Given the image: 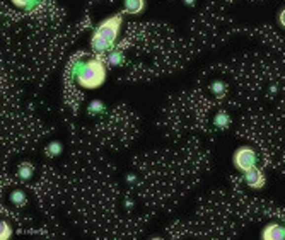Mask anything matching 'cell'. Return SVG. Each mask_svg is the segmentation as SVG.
Returning <instances> with one entry per match:
<instances>
[{"instance_id":"obj_16","label":"cell","mask_w":285,"mask_h":240,"mask_svg":"<svg viewBox=\"0 0 285 240\" xmlns=\"http://www.w3.org/2000/svg\"><path fill=\"white\" fill-rule=\"evenodd\" d=\"M277 21H279V24L285 29V7H284L282 10H280L279 14H277Z\"/></svg>"},{"instance_id":"obj_12","label":"cell","mask_w":285,"mask_h":240,"mask_svg":"<svg viewBox=\"0 0 285 240\" xmlns=\"http://www.w3.org/2000/svg\"><path fill=\"white\" fill-rule=\"evenodd\" d=\"M62 152H64V145H62L58 140H53V142H50L46 145V149H44V153H46V157H50V158L60 157Z\"/></svg>"},{"instance_id":"obj_20","label":"cell","mask_w":285,"mask_h":240,"mask_svg":"<svg viewBox=\"0 0 285 240\" xmlns=\"http://www.w3.org/2000/svg\"><path fill=\"white\" fill-rule=\"evenodd\" d=\"M277 90H279V87H277V86H272V87H270V94H275Z\"/></svg>"},{"instance_id":"obj_8","label":"cell","mask_w":285,"mask_h":240,"mask_svg":"<svg viewBox=\"0 0 285 240\" xmlns=\"http://www.w3.org/2000/svg\"><path fill=\"white\" fill-rule=\"evenodd\" d=\"M17 9L24 10V12H35L39 5H41L43 0H10Z\"/></svg>"},{"instance_id":"obj_7","label":"cell","mask_w":285,"mask_h":240,"mask_svg":"<svg viewBox=\"0 0 285 240\" xmlns=\"http://www.w3.org/2000/svg\"><path fill=\"white\" fill-rule=\"evenodd\" d=\"M35 176V165L31 162H22L17 167V177L22 180V182H28L29 179H33Z\"/></svg>"},{"instance_id":"obj_15","label":"cell","mask_w":285,"mask_h":240,"mask_svg":"<svg viewBox=\"0 0 285 240\" xmlns=\"http://www.w3.org/2000/svg\"><path fill=\"white\" fill-rule=\"evenodd\" d=\"M10 237H12V227L7 220H2L0 221V239L9 240Z\"/></svg>"},{"instance_id":"obj_14","label":"cell","mask_w":285,"mask_h":240,"mask_svg":"<svg viewBox=\"0 0 285 240\" xmlns=\"http://www.w3.org/2000/svg\"><path fill=\"white\" fill-rule=\"evenodd\" d=\"M210 92H212L214 95H217V97H224L225 92H227V84H225L224 80H214V82L210 84Z\"/></svg>"},{"instance_id":"obj_5","label":"cell","mask_w":285,"mask_h":240,"mask_svg":"<svg viewBox=\"0 0 285 240\" xmlns=\"http://www.w3.org/2000/svg\"><path fill=\"white\" fill-rule=\"evenodd\" d=\"M263 240H285V223L279 220H273L266 223L261 230Z\"/></svg>"},{"instance_id":"obj_9","label":"cell","mask_w":285,"mask_h":240,"mask_svg":"<svg viewBox=\"0 0 285 240\" xmlns=\"http://www.w3.org/2000/svg\"><path fill=\"white\" fill-rule=\"evenodd\" d=\"M108 65L109 66H121L125 61V53L123 48H113V50L108 53Z\"/></svg>"},{"instance_id":"obj_17","label":"cell","mask_w":285,"mask_h":240,"mask_svg":"<svg viewBox=\"0 0 285 240\" xmlns=\"http://www.w3.org/2000/svg\"><path fill=\"white\" fill-rule=\"evenodd\" d=\"M127 182L135 184V182H137V176H135V174H128V176H127Z\"/></svg>"},{"instance_id":"obj_1","label":"cell","mask_w":285,"mask_h":240,"mask_svg":"<svg viewBox=\"0 0 285 240\" xmlns=\"http://www.w3.org/2000/svg\"><path fill=\"white\" fill-rule=\"evenodd\" d=\"M70 79L75 80L82 89L92 90L99 89L106 82L108 75V61L103 60L99 55L89 57L84 53H77L70 60Z\"/></svg>"},{"instance_id":"obj_19","label":"cell","mask_w":285,"mask_h":240,"mask_svg":"<svg viewBox=\"0 0 285 240\" xmlns=\"http://www.w3.org/2000/svg\"><path fill=\"white\" fill-rule=\"evenodd\" d=\"M125 206H127L128 210H132V206H133V203L130 201V199H125Z\"/></svg>"},{"instance_id":"obj_10","label":"cell","mask_w":285,"mask_h":240,"mask_svg":"<svg viewBox=\"0 0 285 240\" xmlns=\"http://www.w3.org/2000/svg\"><path fill=\"white\" fill-rule=\"evenodd\" d=\"M214 126H215L217 130H227V128L231 126V116H229V113L219 111V113L214 116Z\"/></svg>"},{"instance_id":"obj_4","label":"cell","mask_w":285,"mask_h":240,"mask_svg":"<svg viewBox=\"0 0 285 240\" xmlns=\"http://www.w3.org/2000/svg\"><path fill=\"white\" fill-rule=\"evenodd\" d=\"M243 179H244V182H246V186L249 187V189H254V191H261L266 186V176L258 165L253 169H249L248 172H244Z\"/></svg>"},{"instance_id":"obj_2","label":"cell","mask_w":285,"mask_h":240,"mask_svg":"<svg viewBox=\"0 0 285 240\" xmlns=\"http://www.w3.org/2000/svg\"><path fill=\"white\" fill-rule=\"evenodd\" d=\"M121 26H123V16L121 14H114V16H109L99 22L91 34L92 51L96 55H105L109 53L113 48H116Z\"/></svg>"},{"instance_id":"obj_6","label":"cell","mask_w":285,"mask_h":240,"mask_svg":"<svg viewBox=\"0 0 285 240\" xmlns=\"http://www.w3.org/2000/svg\"><path fill=\"white\" fill-rule=\"evenodd\" d=\"M145 0H123V10L128 16H139L145 10Z\"/></svg>"},{"instance_id":"obj_11","label":"cell","mask_w":285,"mask_h":240,"mask_svg":"<svg viewBox=\"0 0 285 240\" xmlns=\"http://www.w3.org/2000/svg\"><path fill=\"white\" fill-rule=\"evenodd\" d=\"M9 199L14 206H17V208H24V206L28 205V196H26V193L22 189H14L12 193H10Z\"/></svg>"},{"instance_id":"obj_3","label":"cell","mask_w":285,"mask_h":240,"mask_svg":"<svg viewBox=\"0 0 285 240\" xmlns=\"http://www.w3.org/2000/svg\"><path fill=\"white\" fill-rule=\"evenodd\" d=\"M232 164H234V167L238 169L241 174L244 172H248L249 169L256 167L258 165V153L254 149H251V147H239L238 150L234 152V157H232Z\"/></svg>"},{"instance_id":"obj_18","label":"cell","mask_w":285,"mask_h":240,"mask_svg":"<svg viewBox=\"0 0 285 240\" xmlns=\"http://www.w3.org/2000/svg\"><path fill=\"white\" fill-rule=\"evenodd\" d=\"M186 7H197V0H183Z\"/></svg>"},{"instance_id":"obj_13","label":"cell","mask_w":285,"mask_h":240,"mask_svg":"<svg viewBox=\"0 0 285 240\" xmlns=\"http://www.w3.org/2000/svg\"><path fill=\"white\" fill-rule=\"evenodd\" d=\"M106 111V106L103 101H99V99H94V101L89 102L87 106V113L91 114V116H99V114H105Z\"/></svg>"}]
</instances>
